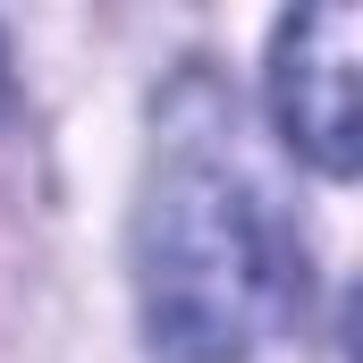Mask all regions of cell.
<instances>
[{
  "label": "cell",
  "instance_id": "cell-1",
  "mask_svg": "<svg viewBox=\"0 0 363 363\" xmlns=\"http://www.w3.org/2000/svg\"><path fill=\"white\" fill-rule=\"evenodd\" d=\"M135 296L161 363H237L287 313V245L262 194L211 144L178 135L135 220Z\"/></svg>",
  "mask_w": 363,
  "mask_h": 363
},
{
  "label": "cell",
  "instance_id": "cell-2",
  "mask_svg": "<svg viewBox=\"0 0 363 363\" xmlns=\"http://www.w3.org/2000/svg\"><path fill=\"white\" fill-rule=\"evenodd\" d=\"M355 60H363L355 9H296L271 43V118L330 178H355V152H363L355 144Z\"/></svg>",
  "mask_w": 363,
  "mask_h": 363
},
{
  "label": "cell",
  "instance_id": "cell-3",
  "mask_svg": "<svg viewBox=\"0 0 363 363\" xmlns=\"http://www.w3.org/2000/svg\"><path fill=\"white\" fill-rule=\"evenodd\" d=\"M0 110H9V51H0Z\"/></svg>",
  "mask_w": 363,
  "mask_h": 363
}]
</instances>
